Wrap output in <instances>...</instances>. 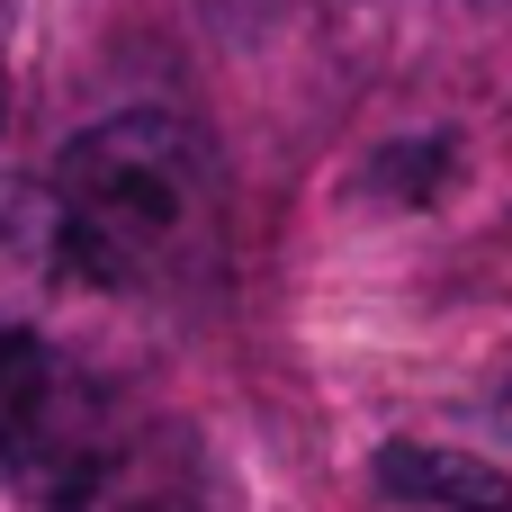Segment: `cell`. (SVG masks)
Wrapping results in <instances>:
<instances>
[{
    "instance_id": "1",
    "label": "cell",
    "mask_w": 512,
    "mask_h": 512,
    "mask_svg": "<svg viewBox=\"0 0 512 512\" xmlns=\"http://www.w3.org/2000/svg\"><path fill=\"white\" fill-rule=\"evenodd\" d=\"M207 207H216L207 144L162 108L90 126L54 162V243L90 288H153L162 270H180L207 234Z\"/></svg>"
},
{
    "instance_id": "2",
    "label": "cell",
    "mask_w": 512,
    "mask_h": 512,
    "mask_svg": "<svg viewBox=\"0 0 512 512\" xmlns=\"http://www.w3.org/2000/svg\"><path fill=\"white\" fill-rule=\"evenodd\" d=\"M378 486H387V495H405V504L512 512V477H495V468H486V459H468V450H423V441L378 450Z\"/></svg>"
},
{
    "instance_id": "4",
    "label": "cell",
    "mask_w": 512,
    "mask_h": 512,
    "mask_svg": "<svg viewBox=\"0 0 512 512\" xmlns=\"http://www.w3.org/2000/svg\"><path fill=\"white\" fill-rule=\"evenodd\" d=\"M495 405H504V423H512V387H504V396H495Z\"/></svg>"
},
{
    "instance_id": "3",
    "label": "cell",
    "mask_w": 512,
    "mask_h": 512,
    "mask_svg": "<svg viewBox=\"0 0 512 512\" xmlns=\"http://www.w3.org/2000/svg\"><path fill=\"white\" fill-rule=\"evenodd\" d=\"M9 18H18V0H0V108H9Z\"/></svg>"
}]
</instances>
